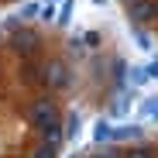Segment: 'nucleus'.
I'll return each instance as SVG.
<instances>
[{"label":"nucleus","instance_id":"f257e3e1","mask_svg":"<svg viewBox=\"0 0 158 158\" xmlns=\"http://www.w3.org/2000/svg\"><path fill=\"white\" fill-rule=\"evenodd\" d=\"M24 117H28V124H31L35 131H45V127H52V124H59V120H62L59 103L52 100V96H38V100H31Z\"/></svg>","mask_w":158,"mask_h":158},{"label":"nucleus","instance_id":"6ab92c4d","mask_svg":"<svg viewBox=\"0 0 158 158\" xmlns=\"http://www.w3.org/2000/svg\"><path fill=\"white\" fill-rule=\"evenodd\" d=\"M144 72H148V76H155V79H158V59H155V62H151V65H148V69H144Z\"/></svg>","mask_w":158,"mask_h":158},{"label":"nucleus","instance_id":"4be33fe9","mask_svg":"<svg viewBox=\"0 0 158 158\" xmlns=\"http://www.w3.org/2000/svg\"><path fill=\"white\" fill-rule=\"evenodd\" d=\"M48 4H55V0H48Z\"/></svg>","mask_w":158,"mask_h":158},{"label":"nucleus","instance_id":"f8f14e48","mask_svg":"<svg viewBox=\"0 0 158 158\" xmlns=\"http://www.w3.org/2000/svg\"><path fill=\"white\" fill-rule=\"evenodd\" d=\"M31 17H41V4H24L14 21H31ZM14 21H10V24H14Z\"/></svg>","mask_w":158,"mask_h":158},{"label":"nucleus","instance_id":"423d86ee","mask_svg":"<svg viewBox=\"0 0 158 158\" xmlns=\"http://www.w3.org/2000/svg\"><path fill=\"white\" fill-rule=\"evenodd\" d=\"M41 141H45V144H55V148H59L62 141H69V134H65V124L59 120V124L45 127V131H41Z\"/></svg>","mask_w":158,"mask_h":158},{"label":"nucleus","instance_id":"412c9836","mask_svg":"<svg viewBox=\"0 0 158 158\" xmlns=\"http://www.w3.org/2000/svg\"><path fill=\"white\" fill-rule=\"evenodd\" d=\"M93 4H96V7H103V4H107V0H93Z\"/></svg>","mask_w":158,"mask_h":158},{"label":"nucleus","instance_id":"4468645a","mask_svg":"<svg viewBox=\"0 0 158 158\" xmlns=\"http://www.w3.org/2000/svg\"><path fill=\"white\" fill-rule=\"evenodd\" d=\"M31 158H59V148H55V144H45V141H41V144L31 151Z\"/></svg>","mask_w":158,"mask_h":158},{"label":"nucleus","instance_id":"dca6fc26","mask_svg":"<svg viewBox=\"0 0 158 158\" xmlns=\"http://www.w3.org/2000/svg\"><path fill=\"white\" fill-rule=\"evenodd\" d=\"M134 41H138V48L151 52V38H148V31H144V28H138V31H134Z\"/></svg>","mask_w":158,"mask_h":158},{"label":"nucleus","instance_id":"39448f33","mask_svg":"<svg viewBox=\"0 0 158 158\" xmlns=\"http://www.w3.org/2000/svg\"><path fill=\"white\" fill-rule=\"evenodd\" d=\"M17 79H21L24 86H45V65L35 62V55L24 59V62L17 65Z\"/></svg>","mask_w":158,"mask_h":158},{"label":"nucleus","instance_id":"ddd939ff","mask_svg":"<svg viewBox=\"0 0 158 158\" xmlns=\"http://www.w3.org/2000/svg\"><path fill=\"white\" fill-rule=\"evenodd\" d=\"M55 21H59V28H69V21H72V0H65V4L59 7Z\"/></svg>","mask_w":158,"mask_h":158},{"label":"nucleus","instance_id":"0eeeda50","mask_svg":"<svg viewBox=\"0 0 158 158\" xmlns=\"http://www.w3.org/2000/svg\"><path fill=\"white\" fill-rule=\"evenodd\" d=\"M124 158H158V148H151L144 141H134V144L124 151Z\"/></svg>","mask_w":158,"mask_h":158},{"label":"nucleus","instance_id":"2eb2a0df","mask_svg":"<svg viewBox=\"0 0 158 158\" xmlns=\"http://www.w3.org/2000/svg\"><path fill=\"white\" fill-rule=\"evenodd\" d=\"M110 76H114V83H124V76H127V62H124V59H114Z\"/></svg>","mask_w":158,"mask_h":158},{"label":"nucleus","instance_id":"a211bd4d","mask_svg":"<svg viewBox=\"0 0 158 158\" xmlns=\"http://www.w3.org/2000/svg\"><path fill=\"white\" fill-rule=\"evenodd\" d=\"M83 41H86V48H100V35H96V31H86Z\"/></svg>","mask_w":158,"mask_h":158},{"label":"nucleus","instance_id":"9d476101","mask_svg":"<svg viewBox=\"0 0 158 158\" xmlns=\"http://www.w3.org/2000/svg\"><path fill=\"white\" fill-rule=\"evenodd\" d=\"M110 131H114L110 120H96L93 124V144H107L110 141Z\"/></svg>","mask_w":158,"mask_h":158},{"label":"nucleus","instance_id":"9b49d317","mask_svg":"<svg viewBox=\"0 0 158 158\" xmlns=\"http://www.w3.org/2000/svg\"><path fill=\"white\" fill-rule=\"evenodd\" d=\"M127 110H131V96H127V93L114 96V103H110V114H114V117H120V114H127Z\"/></svg>","mask_w":158,"mask_h":158},{"label":"nucleus","instance_id":"1a4fd4ad","mask_svg":"<svg viewBox=\"0 0 158 158\" xmlns=\"http://www.w3.org/2000/svg\"><path fill=\"white\" fill-rule=\"evenodd\" d=\"M110 141H141V127H114Z\"/></svg>","mask_w":158,"mask_h":158},{"label":"nucleus","instance_id":"7ed1b4c3","mask_svg":"<svg viewBox=\"0 0 158 158\" xmlns=\"http://www.w3.org/2000/svg\"><path fill=\"white\" fill-rule=\"evenodd\" d=\"M69 83H72L69 62H62V59H48V62H45V89H48V93H59V89H65Z\"/></svg>","mask_w":158,"mask_h":158},{"label":"nucleus","instance_id":"6e6552de","mask_svg":"<svg viewBox=\"0 0 158 158\" xmlns=\"http://www.w3.org/2000/svg\"><path fill=\"white\" fill-rule=\"evenodd\" d=\"M138 117H141V120H158V96H148V100H141Z\"/></svg>","mask_w":158,"mask_h":158},{"label":"nucleus","instance_id":"f03ea898","mask_svg":"<svg viewBox=\"0 0 158 158\" xmlns=\"http://www.w3.org/2000/svg\"><path fill=\"white\" fill-rule=\"evenodd\" d=\"M38 48H41V35H38L35 28H17V31L10 35V52L21 55V59L38 55Z\"/></svg>","mask_w":158,"mask_h":158},{"label":"nucleus","instance_id":"aec40b11","mask_svg":"<svg viewBox=\"0 0 158 158\" xmlns=\"http://www.w3.org/2000/svg\"><path fill=\"white\" fill-rule=\"evenodd\" d=\"M120 4H124V7H131V4H138V0H120Z\"/></svg>","mask_w":158,"mask_h":158},{"label":"nucleus","instance_id":"f3484780","mask_svg":"<svg viewBox=\"0 0 158 158\" xmlns=\"http://www.w3.org/2000/svg\"><path fill=\"white\" fill-rule=\"evenodd\" d=\"M86 158H124V151H117V148H103V151H96V155H86Z\"/></svg>","mask_w":158,"mask_h":158},{"label":"nucleus","instance_id":"20e7f679","mask_svg":"<svg viewBox=\"0 0 158 158\" xmlns=\"http://www.w3.org/2000/svg\"><path fill=\"white\" fill-rule=\"evenodd\" d=\"M127 17L134 28H148V24H158V0H138V4L127 7Z\"/></svg>","mask_w":158,"mask_h":158}]
</instances>
